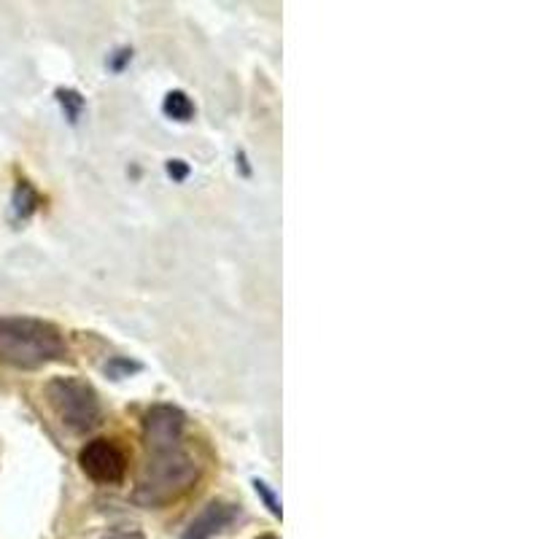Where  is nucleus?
Segmentation results:
<instances>
[{
	"label": "nucleus",
	"instance_id": "obj_9",
	"mask_svg": "<svg viewBox=\"0 0 539 539\" xmlns=\"http://www.w3.org/2000/svg\"><path fill=\"white\" fill-rule=\"evenodd\" d=\"M54 95H57V103H60L65 119L71 124H79L81 114H84V106H87L84 98H81V92H76V89H57Z\"/></svg>",
	"mask_w": 539,
	"mask_h": 539
},
{
	"label": "nucleus",
	"instance_id": "obj_1",
	"mask_svg": "<svg viewBox=\"0 0 539 539\" xmlns=\"http://www.w3.org/2000/svg\"><path fill=\"white\" fill-rule=\"evenodd\" d=\"M200 461L192 456L186 445L162 448V451H146L138 483H135L133 502L146 510H160L170 502H178L189 494L192 486L200 480Z\"/></svg>",
	"mask_w": 539,
	"mask_h": 539
},
{
	"label": "nucleus",
	"instance_id": "obj_8",
	"mask_svg": "<svg viewBox=\"0 0 539 539\" xmlns=\"http://www.w3.org/2000/svg\"><path fill=\"white\" fill-rule=\"evenodd\" d=\"M162 111H165L168 119L181 124L192 122L197 114L195 103H192V98L186 95L184 89H170L168 95H165V100H162Z\"/></svg>",
	"mask_w": 539,
	"mask_h": 539
},
{
	"label": "nucleus",
	"instance_id": "obj_7",
	"mask_svg": "<svg viewBox=\"0 0 539 539\" xmlns=\"http://www.w3.org/2000/svg\"><path fill=\"white\" fill-rule=\"evenodd\" d=\"M38 205H41V195L36 192V186L30 184V181H17L14 186V197H11V211H14V219L25 221L30 219L33 213L38 211Z\"/></svg>",
	"mask_w": 539,
	"mask_h": 539
},
{
	"label": "nucleus",
	"instance_id": "obj_13",
	"mask_svg": "<svg viewBox=\"0 0 539 539\" xmlns=\"http://www.w3.org/2000/svg\"><path fill=\"white\" fill-rule=\"evenodd\" d=\"M106 539H146L141 534V531H133V529H116V531H111V534H108Z\"/></svg>",
	"mask_w": 539,
	"mask_h": 539
},
{
	"label": "nucleus",
	"instance_id": "obj_10",
	"mask_svg": "<svg viewBox=\"0 0 539 539\" xmlns=\"http://www.w3.org/2000/svg\"><path fill=\"white\" fill-rule=\"evenodd\" d=\"M254 491H257L259 496H262V502L267 504V510L275 515V518H281V502H278V496L273 494V488L267 486L265 480H254Z\"/></svg>",
	"mask_w": 539,
	"mask_h": 539
},
{
	"label": "nucleus",
	"instance_id": "obj_12",
	"mask_svg": "<svg viewBox=\"0 0 539 539\" xmlns=\"http://www.w3.org/2000/svg\"><path fill=\"white\" fill-rule=\"evenodd\" d=\"M168 176L173 178V181H186V176H189V165H186L184 160H170Z\"/></svg>",
	"mask_w": 539,
	"mask_h": 539
},
{
	"label": "nucleus",
	"instance_id": "obj_3",
	"mask_svg": "<svg viewBox=\"0 0 539 539\" xmlns=\"http://www.w3.org/2000/svg\"><path fill=\"white\" fill-rule=\"evenodd\" d=\"M46 405L52 407L68 432L87 434L103 421V402L92 383L79 375H57L46 383L44 389Z\"/></svg>",
	"mask_w": 539,
	"mask_h": 539
},
{
	"label": "nucleus",
	"instance_id": "obj_4",
	"mask_svg": "<svg viewBox=\"0 0 539 539\" xmlns=\"http://www.w3.org/2000/svg\"><path fill=\"white\" fill-rule=\"evenodd\" d=\"M79 467L89 480H95L100 486H116L127 478L130 456L116 440L95 437L79 451Z\"/></svg>",
	"mask_w": 539,
	"mask_h": 539
},
{
	"label": "nucleus",
	"instance_id": "obj_5",
	"mask_svg": "<svg viewBox=\"0 0 539 539\" xmlns=\"http://www.w3.org/2000/svg\"><path fill=\"white\" fill-rule=\"evenodd\" d=\"M186 413L176 405H154L143 416V448L162 451L184 445Z\"/></svg>",
	"mask_w": 539,
	"mask_h": 539
},
{
	"label": "nucleus",
	"instance_id": "obj_11",
	"mask_svg": "<svg viewBox=\"0 0 539 539\" xmlns=\"http://www.w3.org/2000/svg\"><path fill=\"white\" fill-rule=\"evenodd\" d=\"M138 370H141V364L127 362V359H114V362L106 367V372L111 375V378H127L130 372H138Z\"/></svg>",
	"mask_w": 539,
	"mask_h": 539
},
{
	"label": "nucleus",
	"instance_id": "obj_6",
	"mask_svg": "<svg viewBox=\"0 0 539 539\" xmlns=\"http://www.w3.org/2000/svg\"><path fill=\"white\" fill-rule=\"evenodd\" d=\"M240 518V507L224 499H213L189 521L184 531V539H213L230 529Z\"/></svg>",
	"mask_w": 539,
	"mask_h": 539
},
{
	"label": "nucleus",
	"instance_id": "obj_14",
	"mask_svg": "<svg viewBox=\"0 0 539 539\" xmlns=\"http://www.w3.org/2000/svg\"><path fill=\"white\" fill-rule=\"evenodd\" d=\"M119 57H116V60H111V68H114V71H122V65L127 60H133V52H130V49H119Z\"/></svg>",
	"mask_w": 539,
	"mask_h": 539
},
{
	"label": "nucleus",
	"instance_id": "obj_2",
	"mask_svg": "<svg viewBox=\"0 0 539 539\" xmlns=\"http://www.w3.org/2000/svg\"><path fill=\"white\" fill-rule=\"evenodd\" d=\"M65 356L68 343L57 324L33 316H0V364L14 370H41Z\"/></svg>",
	"mask_w": 539,
	"mask_h": 539
},
{
	"label": "nucleus",
	"instance_id": "obj_15",
	"mask_svg": "<svg viewBox=\"0 0 539 539\" xmlns=\"http://www.w3.org/2000/svg\"><path fill=\"white\" fill-rule=\"evenodd\" d=\"M259 539H278V537H273V534H265V537H259Z\"/></svg>",
	"mask_w": 539,
	"mask_h": 539
}]
</instances>
